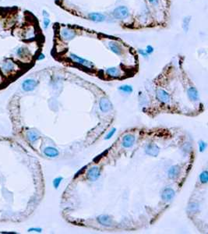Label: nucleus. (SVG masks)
<instances>
[{"label": "nucleus", "instance_id": "obj_1", "mask_svg": "<svg viewBox=\"0 0 208 234\" xmlns=\"http://www.w3.org/2000/svg\"><path fill=\"white\" fill-rule=\"evenodd\" d=\"M18 65L12 59H6L0 63V71L4 76H9L17 70Z\"/></svg>", "mask_w": 208, "mask_h": 234}, {"label": "nucleus", "instance_id": "obj_2", "mask_svg": "<svg viewBox=\"0 0 208 234\" xmlns=\"http://www.w3.org/2000/svg\"><path fill=\"white\" fill-rule=\"evenodd\" d=\"M112 15L115 19L117 20H123L128 17L130 16V11L129 9L125 5H121V6L116 7L113 10Z\"/></svg>", "mask_w": 208, "mask_h": 234}, {"label": "nucleus", "instance_id": "obj_3", "mask_svg": "<svg viewBox=\"0 0 208 234\" xmlns=\"http://www.w3.org/2000/svg\"><path fill=\"white\" fill-rule=\"evenodd\" d=\"M69 58H70L73 62H75V63L79 65H81V66L86 67V68L91 69L94 67V63H92V62L89 61V60H86V59L80 57V56H76V54L71 53V54L69 55Z\"/></svg>", "mask_w": 208, "mask_h": 234}, {"label": "nucleus", "instance_id": "obj_4", "mask_svg": "<svg viewBox=\"0 0 208 234\" xmlns=\"http://www.w3.org/2000/svg\"><path fill=\"white\" fill-rule=\"evenodd\" d=\"M101 177V170L100 168L97 166H92L87 170V180L91 182H94L99 179Z\"/></svg>", "mask_w": 208, "mask_h": 234}, {"label": "nucleus", "instance_id": "obj_5", "mask_svg": "<svg viewBox=\"0 0 208 234\" xmlns=\"http://www.w3.org/2000/svg\"><path fill=\"white\" fill-rule=\"evenodd\" d=\"M38 81L34 79H27V80H24L22 83V89L24 91L29 92V91H32L36 88L38 86Z\"/></svg>", "mask_w": 208, "mask_h": 234}, {"label": "nucleus", "instance_id": "obj_6", "mask_svg": "<svg viewBox=\"0 0 208 234\" xmlns=\"http://www.w3.org/2000/svg\"><path fill=\"white\" fill-rule=\"evenodd\" d=\"M136 137L131 133H127L124 135L122 140V146L125 148H130L135 144Z\"/></svg>", "mask_w": 208, "mask_h": 234}, {"label": "nucleus", "instance_id": "obj_7", "mask_svg": "<svg viewBox=\"0 0 208 234\" xmlns=\"http://www.w3.org/2000/svg\"><path fill=\"white\" fill-rule=\"evenodd\" d=\"M99 108L101 112H108L112 109L113 105L108 98H101L99 101Z\"/></svg>", "mask_w": 208, "mask_h": 234}, {"label": "nucleus", "instance_id": "obj_8", "mask_svg": "<svg viewBox=\"0 0 208 234\" xmlns=\"http://www.w3.org/2000/svg\"><path fill=\"white\" fill-rule=\"evenodd\" d=\"M145 153L148 155L154 156V157H156L158 155L160 152V148L158 147L156 144L151 143L148 144L147 146L145 147Z\"/></svg>", "mask_w": 208, "mask_h": 234}, {"label": "nucleus", "instance_id": "obj_9", "mask_svg": "<svg viewBox=\"0 0 208 234\" xmlns=\"http://www.w3.org/2000/svg\"><path fill=\"white\" fill-rule=\"evenodd\" d=\"M60 35L66 41L73 40L76 36V33L73 30L68 27H62L60 30Z\"/></svg>", "mask_w": 208, "mask_h": 234}, {"label": "nucleus", "instance_id": "obj_10", "mask_svg": "<svg viewBox=\"0 0 208 234\" xmlns=\"http://www.w3.org/2000/svg\"><path fill=\"white\" fill-rule=\"evenodd\" d=\"M175 192L173 189L171 188V187H167V188L164 189L163 191H162V194H161V198L164 201H166V202H169V201H172L175 197Z\"/></svg>", "mask_w": 208, "mask_h": 234}, {"label": "nucleus", "instance_id": "obj_11", "mask_svg": "<svg viewBox=\"0 0 208 234\" xmlns=\"http://www.w3.org/2000/svg\"><path fill=\"white\" fill-rule=\"evenodd\" d=\"M157 99L162 103H168L170 101V95L166 91L163 89H158L156 93Z\"/></svg>", "mask_w": 208, "mask_h": 234}, {"label": "nucleus", "instance_id": "obj_12", "mask_svg": "<svg viewBox=\"0 0 208 234\" xmlns=\"http://www.w3.org/2000/svg\"><path fill=\"white\" fill-rule=\"evenodd\" d=\"M15 55L17 56L19 59L22 60V59H26L30 55V50L27 46H22L18 47L17 49L15 50Z\"/></svg>", "mask_w": 208, "mask_h": 234}, {"label": "nucleus", "instance_id": "obj_13", "mask_svg": "<svg viewBox=\"0 0 208 234\" xmlns=\"http://www.w3.org/2000/svg\"><path fill=\"white\" fill-rule=\"evenodd\" d=\"M35 36H36V34H35V31L33 28L26 27L24 30L21 32L20 37L24 39V40L30 41L35 38Z\"/></svg>", "mask_w": 208, "mask_h": 234}, {"label": "nucleus", "instance_id": "obj_14", "mask_svg": "<svg viewBox=\"0 0 208 234\" xmlns=\"http://www.w3.org/2000/svg\"><path fill=\"white\" fill-rule=\"evenodd\" d=\"M97 221L100 225L109 226L112 224V218L108 215H101L97 218Z\"/></svg>", "mask_w": 208, "mask_h": 234}, {"label": "nucleus", "instance_id": "obj_15", "mask_svg": "<svg viewBox=\"0 0 208 234\" xmlns=\"http://www.w3.org/2000/svg\"><path fill=\"white\" fill-rule=\"evenodd\" d=\"M187 94L189 99L192 101L196 102L199 100V94L197 89L194 87H190L187 90Z\"/></svg>", "mask_w": 208, "mask_h": 234}, {"label": "nucleus", "instance_id": "obj_16", "mask_svg": "<svg viewBox=\"0 0 208 234\" xmlns=\"http://www.w3.org/2000/svg\"><path fill=\"white\" fill-rule=\"evenodd\" d=\"M181 172L180 166L178 165H175V166H171L168 170V177L170 179H175L179 174Z\"/></svg>", "mask_w": 208, "mask_h": 234}, {"label": "nucleus", "instance_id": "obj_17", "mask_svg": "<svg viewBox=\"0 0 208 234\" xmlns=\"http://www.w3.org/2000/svg\"><path fill=\"white\" fill-rule=\"evenodd\" d=\"M44 154L47 157L56 158L59 155V151L53 147H47L44 149Z\"/></svg>", "mask_w": 208, "mask_h": 234}, {"label": "nucleus", "instance_id": "obj_18", "mask_svg": "<svg viewBox=\"0 0 208 234\" xmlns=\"http://www.w3.org/2000/svg\"><path fill=\"white\" fill-rule=\"evenodd\" d=\"M88 16L89 18L94 22H103L105 20V16L100 13H91Z\"/></svg>", "mask_w": 208, "mask_h": 234}, {"label": "nucleus", "instance_id": "obj_19", "mask_svg": "<svg viewBox=\"0 0 208 234\" xmlns=\"http://www.w3.org/2000/svg\"><path fill=\"white\" fill-rule=\"evenodd\" d=\"M108 47L111 49V51L112 53H114L116 55H121V48L119 46L116 42H110L108 43Z\"/></svg>", "mask_w": 208, "mask_h": 234}, {"label": "nucleus", "instance_id": "obj_20", "mask_svg": "<svg viewBox=\"0 0 208 234\" xmlns=\"http://www.w3.org/2000/svg\"><path fill=\"white\" fill-rule=\"evenodd\" d=\"M106 74L110 77H118L120 76V70L116 67H109L106 69Z\"/></svg>", "mask_w": 208, "mask_h": 234}, {"label": "nucleus", "instance_id": "obj_21", "mask_svg": "<svg viewBox=\"0 0 208 234\" xmlns=\"http://www.w3.org/2000/svg\"><path fill=\"white\" fill-rule=\"evenodd\" d=\"M27 137L28 140L31 142H32V143L36 142L39 139V135H38V133L35 132V131H29V132L27 133Z\"/></svg>", "mask_w": 208, "mask_h": 234}, {"label": "nucleus", "instance_id": "obj_22", "mask_svg": "<svg viewBox=\"0 0 208 234\" xmlns=\"http://www.w3.org/2000/svg\"><path fill=\"white\" fill-rule=\"evenodd\" d=\"M119 90L121 91L122 92L126 93V94H131L133 91V87L130 84H124V85H122L119 87Z\"/></svg>", "mask_w": 208, "mask_h": 234}, {"label": "nucleus", "instance_id": "obj_23", "mask_svg": "<svg viewBox=\"0 0 208 234\" xmlns=\"http://www.w3.org/2000/svg\"><path fill=\"white\" fill-rule=\"evenodd\" d=\"M199 180L201 182L202 184H206L208 181V173L206 170L202 172L200 174H199Z\"/></svg>", "mask_w": 208, "mask_h": 234}, {"label": "nucleus", "instance_id": "obj_24", "mask_svg": "<svg viewBox=\"0 0 208 234\" xmlns=\"http://www.w3.org/2000/svg\"><path fill=\"white\" fill-rule=\"evenodd\" d=\"M199 204L196 202H192L189 204V210L192 212V213H194L196 211H197L199 210Z\"/></svg>", "mask_w": 208, "mask_h": 234}, {"label": "nucleus", "instance_id": "obj_25", "mask_svg": "<svg viewBox=\"0 0 208 234\" xmlns=\"http://www.w3.org/2000/svg\"><path fill=\"white\" fill-rule=\"evenodd\" d=\"M190 16H186L183 19V29L185 30V31L187 32L188 29H189V22H190Z\"/></svg>", "mask_w": 208, "mask_h": 234}, {"label": "nucleus", "instance_id": "obj_26", "mask_svg": "<svg viewBox=\"0 0 208 234\" xmlns=\"http://www.w3.org/2000/svg\"><path fill=\"white\" fill-rule=\"evenodd\" d=\"M63 178L62 177H58L56 178H55L53 180V186L55 187V189H58L59 187L60 186L61 183L63 181Z\"/></svg>", "mask_w": 208, "mask_h": 234}, {"label": "nucleus", "instance_id": "obj_27", "mask_svg": "<svg viewBox=\"0 0 208 234\" xmlns=\"http://www.w3.org/2000/svg\"><path fill=\"white\" fill-rule=\"evenodd\" d=\"M115 132H116V128H115V127L112 128L111 130L108 131V133H107V135L104 137V140L107 141V140H109V139H111V138L113 137V135L115 133Z\"/></svg>", "mask_w": 208, "mask_h": 234}, {"label": "nucleus", "instance_id": "obj_28", "mask_svg": "<svg viewBox=\"0 0 208 234\" xmlns=\"http://www.w3.org/2000/svg\"><path fill=\"white\" fill-rule=\"evenodd\" d=\"M206 143L203 141H199V149L200 152H203L206 148Z\"/></svg>", "mask_w": 208, "mask_h": 234}, {"label": "nucleus", "instance_id": "obj_29", "mask_svg": "<svg viewBox=\"0 0 208 234\" xmlns=\"http://www.w3.org/2000/svg\"><path fill=\"white\" fill-rule=\"evenodd\" d=\"M51 24V20L49 19V17H44L43 19V27L45 30L48 29Z\"/></svg>", "mask_w": 208, "mask_h": 234}, {"label": "nucleus", "instance_id": "obj_30", "mask_svg": "<svg viewBox=\"0 0 208 234\" xmlns=\"http://www.w3.org/2000/svg\"><path fill=\"white\" fill-rule=\"evenodd\" d=\"M27 232H42V228H39V227H32V228H30V229H28Z\"/></svg>", "mask_w": 208, "mask_h": 234}, {"label": "nucleus", "instance_id": "obj_31", "mask_svg": "<svg viewBox=\"0 0 208 234\" xmlns=\"http://www.w3.org/2000/svg\"><path fill=\"white\" fill-rule=\"evenodd\" d=\"M145 51L147 52V53H148V55H150L154 52V48H153L151 46H147V48H146Z\"/></svg>", "mask_w": 208, "mask_h": 234}, {"label": "nucleus", "instance_id": "obj_32", "mask_svg": "<svg viewBox=\"0 0 208 234\" xmlns=\"http://www.w3.org/2000/svg\"><path fill=\"white\" fill-rule=\"evenodd\" d=\"M139 53L145 58H148V56H149V55H148V53H147V52H146L145 50H144V49H139Z\"/></svg>", "mask_w": 208, "mask_h": 234}, {"label": "nucleus", "instance_id": "obj_33", "mask_svg": "<svg viewBox=\"0 0 208 234\" xmlns=\"http://www.w3.org/2000/svg\"><path fill=\"white\" fill-rule=\"evenodd\" d=\"M4 27H5V20L0 18V31H2Z\"/></svg>", "mask_w": 208, "mask_h": 234}, {"label": "nucleus", "instance_id": "obj_34", "mask_svg": "<svg viewBox=\"0 0 208 234\" xmlns=\"http://www.w3.org/2000/svg\"><path fill=\"white\" fill-rule=\"evenodd\" d=\"M45 58V55H44L43 53H40V54L38 56V57H37V60H43Z\"/></svg>", "mask_w": 208, "mask_h": 234}, {"label": "nucleus", "instance_id": "obj_35", "mask_svg": "<svg viewBox=\"0 0 208 234\" xmlns=\"http://www.w3.org/2000/svg\"><path fill=\"white\" fill-rule=\"evenodd\" d=\"M148 2L151 4H152V5H157L158 2H159V0H148Z\"/></svg>", "mask_w": 208, "mask_h": 234}, {"label": "nucleus", "instance_id": "obj_36", "mask_svg": "<svg viewBox=\"0 0 208 234\" xmlns=\"http://www.w3.org/2000/svg\"><path fill=\"white\" fill-rule=\"evenodd\" d=\"M42 15H43L44 17H49V13H48L46 10H43V11H42Z\"/></svg>", "mask_w": 208, "mask_h": 234}, {"label": "nucleus", "instance_id": "obj_37", "mask_svg": "<svg viewBox=\"0 0 208 234\" xmlns=\"http://www.w3.org/2000/svg\"><path fill=\"white\" fill-rule=\"evenodd\" d=\"M0 80H1V76H0Z\"/></svg>", "mask_w": 208, "mask_h": 234}, {"label": "nucleus", "instance_id": "obj_38", "mask_svg": "<svg viewBox=\"0 0 208 234\" xmlns=\"http://www.w3.org/2000/svg\"><path fill=\"white\" fill-rule=\"evenodd\" d=\"M0 1H2V0H0Z\"/></svg>", "mask_w": 208, "mask_h": 234}]
</instances>
